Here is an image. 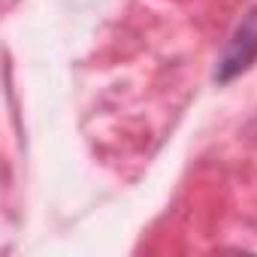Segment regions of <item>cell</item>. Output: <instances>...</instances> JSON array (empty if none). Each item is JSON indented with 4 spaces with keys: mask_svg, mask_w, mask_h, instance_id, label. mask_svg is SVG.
I'll list each match as a JSON object with an SVG mask.
<instances>
[{
    "mask_svg": "<svg viewBox=\"0 0 257 257\" xmlns=\"http://www.w3.org/2000/svg\"><path fill=\"white\" fill-rule=\"evenodd\" d=\"M257 61V7H251L239 28L233 31L230 43L224 46L221 58H218V67H215V82L218 85H227L233 82L236 76H242L251 64Z\"/></svg>",
    "mask_w": 257,
    "mask_h": 257,
    "instance_id": "6da1fadb",
    "label": "cell"
}]
</instances>
